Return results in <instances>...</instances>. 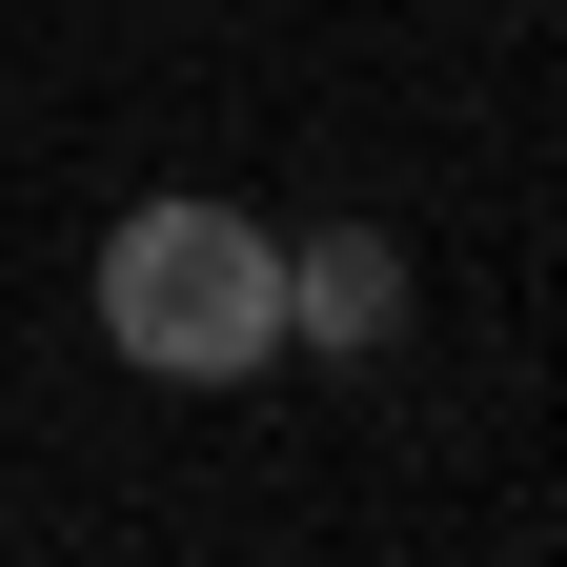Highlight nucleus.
Masks as SVG:
<instances>
[{
  "instance_id": "2",
  "label": "nucleus",
  "mask_w": 567,
  "mask_h": 567,
  "mask_svg": "<svg viewBox=\"0 0 567 567\" xmlns=\"http://www.w3.org/2000/svg\"><path fill=\"white\" fill-rule=\"evenodd\" d=\"M284 324H305V344H385L405 324V264L385 244H284Z\"/></svg>"
},
{
  "instance_id": "1",
  "label": "nucleus",
  "mask_w": 567,
  "mask_h": 567,
  "mask_svg": "<svg viewBox=\"0 0 567 567\" xmlns=\"http://www.w3.org/2000/svg\"><path fill=\"white\" fill-rule=\"evenodd\" d=\"M102 344L142 385H224L284 344V244L244 224V203H142V224L102 244Z\"/></svg>"
}]
</instances>
